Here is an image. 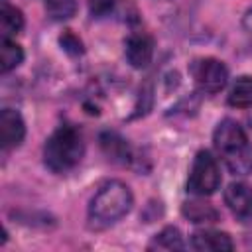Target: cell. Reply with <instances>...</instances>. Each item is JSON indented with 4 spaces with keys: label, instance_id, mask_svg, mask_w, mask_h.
Returning <instances> with one entry per match:
<instances>
[{
    "label": "cell",
    "instance_id": "6da1fadb",
    "mask_svg": "<svg viewBox=\"0 0 252 252\" xmlns=\"http://www.w3.org/2000/svg\"><path fill=\"white\" fill-rule=\"evenodd\" d=\"M213 142L230 173L246 175L252 171V146L248 144L246 132L236 120L224 118L217 126Z\"/></svg>",
    "mask_w": 252,
    "mask_h": 252
},
{
    "label": "cell",
    "instance_id": "7a4b0ae2",
    "mask_svg": "<svg viewBox=\"0 0 252 252\" xmlns=\"http://www.w3.org/2000/svg\"><path fill=\"white\" fill-rule=\"evenodd\" d=\"M134 197L128 185L122 181L104 183L89 205V224L91 228H106L118 222L130 209Z\"/></svg>",
    "mask_w": 252,
    "mask_h": 252
},
{
    "label": "cell",
    "instance_id": "3957f363",
    "mask_svg": "<svg viewBox=\"0 0 252 252\" xmlns=\"http://www.w3.org/2000/svg\"><path fill=\"white\" fill-rule=\"evenodd\" d=\"M83 154H85L83 138H81L79 130L69 126V124L59 126L47 138L45 148H43L45 165L55 173H63V171L73 169L81 161Z\"/></svg>",
    "mask_w": 252,
    "mask_h": 252
},
{
    "label": "cell",
    "instance_id": "277c9868",
    "mask_svg": "<svg viewBox=\"0 0 252 252\" xmlns=\"http://www.w3.org/2000/svg\"><path fill=\"white\" fill-rule=\"evenodd\" d=\"M219 183H220V171L215 158L207 150H201L193 159V167L187 179V191L205 197L215 193Z\"/></svg>",
    "mask_w": 252,
    "mask_h": 252
},
{
    "label": "cell",
    "instance_id": "5b68a950",
    "mask_svg": "<svg viewBox=\"0 0 252 252\" xmlns=\"http://www.w3.org/2000/svg\"><path fill=\"white\" fill-rule=\"evenodd\" d=\"M191 73H193L197 87L209 94L222 91L226 81H228V71H226L224 63L219 59H213V57L197 59L191 67Z\"/></svg>",
    "mask_w": 252,
    "mask_h": 252
},
{
    "label": "cell",
    "instance_id": "8992f818",
    "mask_svg": "<svg viewBox=\"0 0 252 252\" xmlns=\"http://www.w3.org/2000/svg\"><path fill=\"white\" fill-rule=\"evenodd\" d=\"M24 136H26V126H24L22 116L12 108H4L0 112V142H2V148L10 150V148L20 146Z\"/></svg>",
    "mask_w": 252,
    "mask_h": 252
},
{
    "label": "cell",
    "instance_id": "52a82bcc",
    "mask_svg": "<svg viewBox=\"0 0 252 252\" xmlns=\"http://www.w3.org/2000/svg\"><path fill=\"white\" fill-rule=\"evenodd\" d=\"M154 39L148 33H132L126 39V59L134 69H144L152 61Z\"/></svg>",
    "mask_w": 252,
    "mask_h": 252
},
{
    "label": "cell",
    "instance_id": "ba28073f",
    "mask_svg": "<svg viewBox=\"0 0 252 252\" xmlns=\"http://www.w3.org/2000/svg\"><path fill=\"white\" fill-rule=\"evenodd\" d=\"M224 201L236 217H240V219L252 217V189L248 185L230 183L224 191Z\"/></svg>",
    "mask_w": 252,
    "mask_h": 252
},
{
    "label": "cell",
    "instance_id": "9c48e42d",
    "mask_svg": "<svg viewBox=\"0 0 252 252\" xmlns=\"http://www.w3.org/2000/svg\"><path fill=\"white\" fill-rule=\"evenodd\" d=\"M191 246L201 252H222V250H232L234 244L226 232L219 230H199L191 236Z\"/></svg>",
    "mask_w": 252,
    "mask_h": 252
},
{
    "label": "cell",
    "instance_id": "30bf717a",
    "mask_svg": "<svg viewBox=\"0 0 252 252\" xmlns=\"http://www.w3.org/2000/svg\"><path fill=\"white\" fill-rule=\"evenodd\" d=\"M100 146H102L104 154H106L112 161L126 163V161L130 159V148H128L126 140L120 138V136L114 134V132H104V134H100Z\"/></svg>",
    "mask_w": 252,
    "mask_h": 252
},
{
    "label": "cell",
    "instance_id": "8fae6325",
    "mask_svg": "<svg viewBox=\"0 0 252 252\" xmlns=\"http://www.w3.org/2000/svg\"><path fill=\"white\" fill-rule=\"evenodd\" d=\"M181 213L185 219H189L191 222L195 224H201V222H215L219 220V213L213 205L209 203H201V201H187L183 203L181 207Z\"/></svg>",
    "mask_w": 252,
    "mask_h": 252
},
{
    "label": "cell",
    "instance_id": "7c38bea8",
    "mask_svg": "<svg viewBox=\"0 0 252 252\" xmlns=\"http://www.w3.org/2000/svg\"><path fill=\"white\" fill-rule=\"evenodd\" d=\"M228 104L236 108H250L252 106V77L242 75L230 89Z\"/></svg>",
    "mask_w": 252,
    "mask_h": 252
},
{
    "label": "cell",
    "instance_id": "4fadbf2b",
    "mask_svg": "<svg viewBox=\"0 0 252 252\" xmlns=\"http://www.w3.org/2000/svg\"><path fill=\"white\" fill-rule=\"evenodd\" d=\"M24 28V16L18 8L4 4L0 10V32L4 39H10L12 35H16L20 30Z\"/></svg>",
    "mask_w": 252,
    "mask_h": 252
},
{
    "label": "cell",
    "instance_id": "5bb4252c",
    "mask_svg": "<svg viewBox=\"0 0 252 252\" xmlns=\"http://www.w3.org/2000/svg\"><path fill=\"white\" fill-rule=\"evenodd\" d=\"M22 59H24L22 47L18 43L2 37V43H0V71L8 73V71L16 69L22 63Z\"/></svg>",
    "mask_w": 252,
    "mask_h": 252
},
{
    "label": "cell",
    "instance_id": "9a60e30c",
    "mask_svg": "<svg viewBox=\"0 0 252 252\" xmlns=\"http://www.w3.org/2000/svg\"><path fill=\"white\" fill-rule=\"evenodd\" d=\"M45 12L51 20H69L77 12V0H45Z\"/></svg>",
    "mask_w": 252,
    "mask_h": 252
},
{
    "label": "cell",
    "instance_id": "2e32d148",
    "mask_svg": "<svg viewBox=\"0 0 252 252\" xmlns=\"http://www.w3.org/2000/svg\"><path fill=\"white\" fill-rule=\"evenodd\" d=\"M152 248H165V250H181L183 248V238L181 232L175 226H167L163 228L159 234H156Z\"/></svg>",
    "mask_w": 252,
    "mask_h": 252
},
{
    "label": "cell",
    "instance_id": "e0dca14e",
    "mask_svg": "<svg viewBox=\"0 0 252 252\" xmlns=\"http://www.w3.org/2000/svg\"><path fill=\"white\" fill-rule=\"evenodd\" d=\"M120 4L122 0H89V12L93 18L102 20V18H110Z\"/></svg>",
    "mask_w": 252,
    "mask_h": 252
},
{
    "label": "cell",
    "instance_id": "ac0fdd59",
    "mask_svg": "<svg viewBox=\"0 0 252 252\" xmlns=\"http://www.w3.org/2000/svg\"><path fill=\"white\" fill-rule=\"evenodd\" d=\"M59 41H61V45L65 47V51H69V53H73V55L83 53V43H81V39H79L75 33L65 32V33L59 37Z\"/></svg>",
    "mask_w": 252,
    "mask_h": 252
},
{
    "label": "cell",
    "instance_id": "d6986e66",
    "mask_svg": "<svg viewBox=\"0 0 252 252\" xmlns=\"http://www.w3.org/2000/svg\"><path fill=\"white\" fill-rule=\"evenodd\" d=\"M242 22H244V28H246L248 32H252V8L244 14V20H242Z\"/></svg>",
    "mask_w": 252,
    "mask_h": 252
}]
</instances>
